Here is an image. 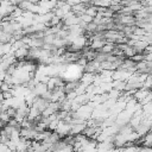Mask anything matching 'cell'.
<instances>
[{
    "label": "cell",
    "mask_w": 152,
    "mask_h": 152,
    "mask_svg": "<svg viewBox=\"0 0 152 152\" xmlns=\"http://www.w3.org/2000/svg\"><path fill=\"white\" fill-rule=\"evenodd\" d=\"M70 128H71V125L63 121V120H59L58 122V126L55 131V133L61 138V137H64V135H69V132H70Z\"/></svg>",
    "instance_id": "cell-1"
},
{
    "label": "cell",
    "mask_w": 152,
    "mask_h": 152,
    "mask_svg": "<svg viewBox=\"0 0 152 152\" xmlns=\"http://www.w3.org/2000/svg\"><path fill=\"white\" fill-rule=\"evenodd\" d=\"M48 104H49V101H46L45 99H43V97H36L34 99V101H33V103H32V106L31 107H33V108H36L39 113H42L46 107H48Z\"/></svg>",
    "instance_id": "cell-2"
},
{
    "label": "cell",
    "mask_w": 152,
    "mask_h": 152,
    "mask_svg": "<svg viewBox=\"0 0 152 152\" xmlns=\"http://www.w3.org/2000/svg\"><path fill=\"white\" fill-rule=\"evenodd\" d=\"M151 94V90H146V89H144V88H140V89H137L135 91H134V94H133V99L139 103V102H141L147 95H150Z\"/></svg>",
    "instance_id": "cell-3"
},
{
    "label": "cell",
    "mask_w": 152,
    "mask_h": 152,
    "mask_svg": "<svg viewBox=\"0 0 152 152\" xmlns=\"http://www.w3.org/2000/svg\"><path fill=\"white\" fill-rule=\"evenodd\" d=\"M86 122L83 124H75V125H71V128H70V132H69V135H78V134H82L84 128H86Z\"/></svg>",
    "instance_id": "cell-4"
},
{
    "label": "cell",
    "mask_w": 152,
    "mask_h": 152,
    "mask_svg": "<svg viewBox=\"0 0 152 152\" xmlns=\"http://www.w3.org/2000/svg\"><path fill=\"white\" fill-rule=\"evenodd\" d=\"M13 56L15 59H19V61H24L27 56H28V48L27 46H24V48H20L18 50H15L13 52Z\"/></svg>",
    "instance_id": "cell-5"
},
{
    "label": "cell",
    "mask_w": 152,
    "mask_h": 152,
    "mask_svg": "<svg viewBox=\"0 0 152 152\" xmlns=\"http://www.w3.org/2000/svg\"><path fill=\"white\" fill-rule=\"evenodd\" d=\"M31 90L36 94V96L42 97V96L48 91V87H46V84H44V83H37Z\"/></svg>",
    "instance_id": "cell-6"
},
{
    "label": "cell",
    "mask_w": 152,
    "mask_h": 152,
    "mask_svg": "<svg viewBox=\"0 0 152 152\" xmlns=\"http://www.w3.org/2000/svg\"><path fill=\"white\" fill-rule=\"evenodd\" d=\"M104 44H106V40H104V39H103V40H91V42L89 43V49L93 50V51H94V50H95V51H96V50L100 51Z\"/></svg>",
    "instance_id": "cell-7"
},
{
    "label": "cell",
    "mask_w": 152,
    "mask_h": 152,
    "mask_svg": "<svg viewBox=\"0 0 152 152\" xmlns=\"http://www.w3.org/2000/svg\"><path fill=\"white\" fill-rule=\"evenodd\" d=\"M114 48H115V45H114V44L106 43V44L102 46V49L100 50V52H101V53H104V55H110V53H112V51L114 50Z\"/></svg>",
    "instance_id": "cell-8"
},
{
    "label": "cell",
    "mask_w": 152,
    "mask_h": 152,
    "mask_svg": "<svg viewBox=\"0 0 152 152\" xmlns=\"http://www.w3.org/2000/svg\"><path fill=\"white\" fill-rule=\"evenodd\" d=\"M84 14L89 15L90 18H95V17H96V14H97V7H95V6H93V5L88 6V7L86 8Z\"/></svg>",
    "instance_id": "cell-9"
},
{
    "label": "cell",
    "mask_w": 152,
    "mask_h": 152,
    "mask_svg": "<svg viewBox=\"0 0 152 152\" xmlns=\"http://www.w3.org/2000/svg\"><path fill=\"white\" fill-rule=\"evenodd\" d=\"M11 88H12V86H8V84H7V83H5V82H1V83H0V90H1L2 93L10 91V90H11Z\"/></svg>",
    "instance_id": "cell-10"
},
{
    "label": "cell",
    "mask_w": 152,
    "mask_h": 152,
    "mask_svg": "<svg viewBox=\"0 0 152 152\" xmlns=\"http://www.w3.org/2000/svg\"><path fill=\"white\" fill-rule=\"evenodd\" d=\"M15 112H17V109H14V108H12V107H10V108L6 109V113H7V115L10 116V119H13V118H14Z\"/></svg>",
    "instance_id": "cell-11"
},
{
    "label": "cell",
    "mask_w": 152,
    "mask_h": 152,
    "mask_svg": "<svg viewBox=\"0 0 152 152\" xmlns=\"http://www.w3.org/2000/svg\"><path fill=\"white\" fill-rule=\"evenodd\" d=\"M138 152H151V147H142V146H140Z\"/></svg>",
    "instance_id": "cell-12"
},
{
    "label": "cell",
    "mask_w": 152,
    "mask_h": 152,
    "mask_svg": "<svg viewBox=\"0 0 152 152\" xmlns=\"http://www.w3.org/2000/svg\"><path fill=\"white\" fill-rule=\"evenodd\" d=\"M4 101V96H2V91L0 90V102H2Z\"/></svg>",
    "instance_id": "cell-13"
},
{
    "label": "cell",
    "mask_w": 152,
    "mask_h": 152,
    "mask_svg": "<svg viewBox=\"0 0 152 152\" xmlns=\"http://www.w3.org/2000/svg\"><path fill=\"white\" fill-rule=\"evenodd\" d=\"M0 144H1V139H0Z\"/></svg>",
    "instance_id": "cell-14"
}]
</instances>
